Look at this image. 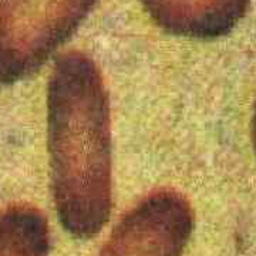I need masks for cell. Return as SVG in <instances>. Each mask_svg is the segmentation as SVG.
<instances>
[{
    "mask_svg": "<svg viewBox=\"0 0 256 256\" xmlns=\"http://www.w3.org/2000/svg\"><path fill=\"white\" fill-rule=\"evenodd\" d=\"M50 229L43 212L28 204L0 210V256H48Z\"/></svg>",
    "mask_w": 256,
    "mask_h": 256,
    "instance_id": "cell-5",
    "label": "cell"
},
{
    "mask_svg": "<svg viewBox=\"0 0 256 256\" xmlns=\"http://www.w3.org/2000/svg\"><path fill=\"white\" fill-rule=\"evenodd\" d=\"M47 136L58 220L74 238H94L112 208L111 111L100 68L82 52L56 58L47 86Z\"/></svg>",
    "mask_w": 256,
    "mask_h": 256,
    "instance_id": "cell-1",
    "label": "cell"
},
{
    "mask_svg": "<svg viewBox=\"0 0 256 256\" xmlns=\"http://www.w3.org/2000/svg\"><path fill=\"white\" fill-rule=\"evenodd\" d=\"M164 32L178 37L214 40L228 36L252 0H140Z\"/></svg>",
    "mask_w": 256,
    "mask_h": 256,
    "instance_id": "cell-4",
    "label": "cell"
},
{
    "mask_svg": "<svg viewBox=\"0 0 256 256\" xmlns=\"http://www.w3.org/2000/svg\"><path fill=\"white\" fill-rule=\"evenodd\" d=\"M194 228L190 202L180 192H150L120 220L98 256H181Z\"/></svg>",
    "mask_w": 256,
    "mask_h": 256,
    "instance_id": "cell-3",
    "label": "cell"
},
{
    "mask_svg": "<svg viewBox=\"0 0 256 256\" xmlns=\"http://www.w3.org/2000/svg\"><path fill=\"white\" fill-rule=\"evenodd\" d=\"M98 0H0V88L40 72Z\"/></svg>",
    "mask_w": 256,
    "mask_h": 256,
    "instance_id": "cell-2",
    "label": "cell"
},
{
    "mask_svg": "<svg viewBox=\"0 0 256 256\" xmlns=\"http://www.w3.org/2000/svg\"><path fill=\"white\" fill-rule=\"evenodd\" d=\"M252 144H254V150H255L256 154V101L255 107H254V116H252Z\"/></svg>",
    "mask_w": 256,
    "mask_h": 256,
    "instance_id": "cell-6",
    "label": "cell"
}]
</instances>
